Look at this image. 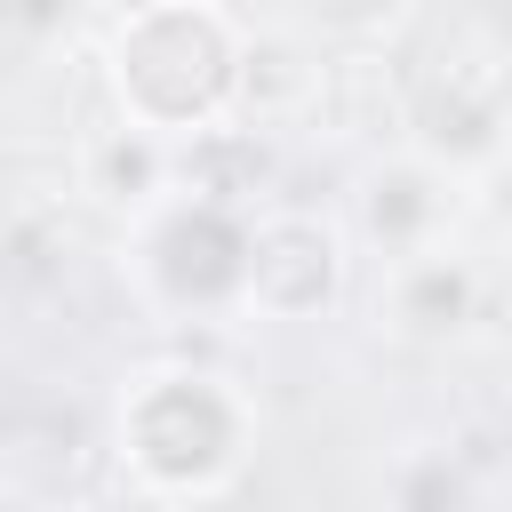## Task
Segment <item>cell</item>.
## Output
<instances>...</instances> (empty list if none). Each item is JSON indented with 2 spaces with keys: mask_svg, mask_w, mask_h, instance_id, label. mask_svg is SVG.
Wrapping results in <instances>:
<instances>
[{
  "mask_svg": "<svg viewBox=\"0 0 512 512\" xmlns=\"http://www.w3.org/2000/svg\"><path fill=\"white\" fill-rule=\"evenodd\" d=\"M256 392L224 360L160 352L120 376L112 392V456L152 504H208L224 496L256 456Z\"/></svg>",
  "mask_w": 512,
  "mask_h": 512,
  "instance_id": "cell-1",
  "label": "cell"
},
{
  "mask_svg": "<svg viewBox=\"0 0 512 512\" xmlns=\"http://www.w3.org/2000/svg\"><path fill=\"white\" fill-rule=\"evenodd\" d=\"M248 32L224 0H136L112 40H104V88H112V112L168 136L176 152L216 136L256 72H248Z\"/></svg>",
  "mask_w": 512,
  "mask_h": 512,
  "instance_id": "cell-2",
  "label": "cell"
},
{
  "mask_svg": "<svg viewBox=\"0 0 512 512\" xmlns=\"http://www.w3.org/2000/svg\"><path fill=\"white\" fill-rule=\"evenodd\" d=\"M256 232H264L256 192L176 176L152 208L128 216L120 272H128V288L152 320L224 328V320L256 312Z\"/></svg>",
  "mask_w": 512,
  "mask_h": 512,
  "instance_id": "cell-3",
  "label": "cell"
},
{
  "mask_svg": "<svg viewBox=\"0 0 512 512\" xmlns=\"http://www.w3.org/2000/svg\"><path fill=\"white\" fill-rule=\"evenodd\" d=\"M456 216H472V208H464V168L440 160V152H424V144H408V152H384V160L360 168L344 232H352L360 256L400 264V256H416V248L456 240Z\"/></svg>",
  "mask_w": 512,
  "mask_h": 512,
  "instance_id": "cell-4",
  "label": "cell"
},
{
  "mask_svg": "<svg viewBox=\"0 0 512 512\" xmlns=\"http://www.w3.org/2000/svg\"><path fill=\"white\" fill-rule=\"evenodd\" d=\"M480 296H488V280H480V264L456 240L416 248L400 264H376V328L400 336V344H456V336H472Z\"/></svg>",
  "mask_w": 512,
  "mask_h": 512,
  "instance_id": "cell-5",
  "label": "cell"
},
{
  "mask_svg": "<svg viewBox=\"0 0 512 512\" xmlns=\"http://www.w3.org/2000/svg\"><path fill=\"white\" fill-rule=\"evenodd\" d=\"M344 248L352 232L320 224L312 208H264L256 232V312L264 320H312L344 288Z\"/></svg>",
  "mask_w": 512,
  "mask_h": 512,
  "instance_id": "cell-6",
  "label": "cell"
},
{
  "mask_svg": "<svg viewBox=\"0 0 512 512\" xmlns=\"http://www.w3.org/2000/svg\"><path fill=\"white\" fill-rule=\"evenodd\" d=\"M384 512H472V472L448 440H408L384 472Z\"/></svg>",
  "mask_w": 512,
  "mask_h": 512,
  "instance_id": "cell-7",
  "label": "cell"
},
{
  "mask_svg": "<svg viewBox=\"0 0 512 512\" xmlns=\"http://www.w3.org/2000/svg\"><path fill=\"white\" fill-rule=\"evenodd\" d=\"M296 8V24H304V40H320V48H384L400 24H408V8L416 0H288Z\"/></svg>",
  "mask_w": 512,
  "mask_h": 512,
  "instance_id": "cell-8",
  "label": "cell"
},
{
  "mask_svg": "<svg viewBox=\"0 0 512 512\" xmlns=\"http://www.w3.org/2000/svg\"><path fill=\"white\" fill-rule=\"evenodd\" d=\"M464 208H472V224H488L496 240H512V128L464 168Z\"/></svg>",
  "mask_w": 512,
  "mask_h": 512,
  "instance_id": "cell-9",
  "label": "cell"
},
{
  "mask_svg": "<svg viewBox=\"0 0 512 512\" xmlns=\"http://www.w3.org/2000/svg\"><path fill=\"white\" fill-rule=\"evenodd\" d=\"M72 16H80V0H8V40H16V56H48V48L72 32Z\"/></svg>",
  "mask_w": 512,
  "mask_h": 512,
  "instance_id": "cell-10",
  "label": "cell"
}]
</instances>
